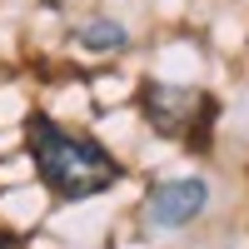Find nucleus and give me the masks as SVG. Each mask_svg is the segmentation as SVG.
<instances>
[{
    "mask_svg": "<svg viewBox=\"0 0 249 249\" xmlns=\"http://www.w3.org/2000/svg\"><path fill=\"white\" fill-rule=\"evenodd\" d=\"M25 150L35 160V175L45 179L55 199H95L124 179V164L85 130H70L50 115H30Z\"/></svg>",
    "mask_w": 249,
    "mask_h": 249,
    "instance_id": "obj_1",
    "label": "nucleus"
},
{
    "mask_svg": "<svg viewBox=\"0 0 249 249\" xmlns=\"http://www.w3.org/2000/svg\"><path fill=\"white\" fill-rule=\"evenodd\" d=\"M140 115L155 135L184 144V150H210V130L219 120V105L204 90H184V85H150L140 90Z\"/></svg>",
    "mask_w": 249,
    "mask_h": 249,
    "instance_id": "obj_2",
    "label": "nucleus"
},
{
    "mask_svg": "<svg viewBox=\"0 0 249 249\" xmlns=\"http://www.w3.org/2000/svg\"><path fill=\"white\" fill-rule=\"evenodd\" d=\"M210 204V184L195 179V175H179V179H160L150 195H144V224L150 230H184L190 219L204 214Z\"/></svg>",
    "mask_w": 249,
    "mask_h": 249,
    "instance_id": "obj_3",
    "label": "nucleus"
},
{
    "mask_svg": "<svg viewBox=\"0 0 249 249\" xmlns=\"http://www.w3.org/2000/svg\"><path fill=\"white\" fill-rule=\"evenodd\" d=\"M75 45H85V50H120V45H130V30H124L120 20L95 15L90 25H80V30H75Z\"/></svg>",
    "mask_w": 249,
    "mask_h": 249,
    "instance_id": "obj_4",
    "label": "nucleus"
}]
</instances>
